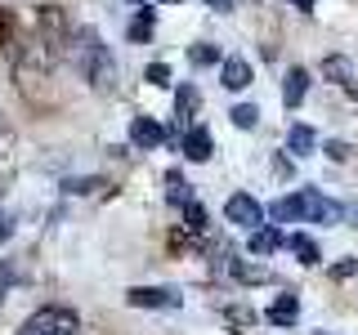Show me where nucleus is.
I'll return each mask as SVG.
<instances>
[{"label":"nucleus","mask_w":358,"mask_h":335,"mask_svg":"<svg viewBox=\"0 0 358 335\" xmlns=\"http://www.w3.org/2000/svg\"><path fill=\"white\" fill-rule=\"evenodd\" d=\"M67 59H72V67L81 72V81H85L90 89H99V94H112V89H117V81H121L117 59H112V50H108L103 40H99V31H94V27L72 31Z\"/></svg>","instance_id":"obj_1"},{"label":"nucleus","mask_w":358,"mask_h":335,"mask_svg":"<svg viewBox=\"0 0 358 335\" xmlns=\"http://www.w3.org/2000/svg\"><path fill=\"white\" fill-rule=\"evenodd\" d=\"M54 81V54L45 50L41 40H31V45H22V50L14 54V85H18V94L27 98V103H45V89H50Z\"/></svg>","instance_id":"obj_2"},{"label":"nucleus","mask_w":358,"mask_h":335,"mask_svg":"<svg viewBox=\"0 0 358 335\" xmlns=\"http://www.w3.org/2000/svg\"><path fill=\"white\" fill-rule=\"evenodd\" d=\"M72 31H76V27L67 22V14H63L59 5H45L41 14H36V40L54 54V59H63V54H67V45H72Z\"/></svg>","instance_id":"obj_3"},{"label":"nucleus","mask_w":358,"mask_h":335,"mask_svg":"<svg viewBox=\"0 0 358 335\" xmlns=\"http://www.w3.org/2000/svg\"><path fill=\"white\" fill-rule=\"evenodd\" d=\"M18 335H81V318H76L72 308L50 304V308L31 313V318L18 327Z\"/></svg>","instance_id":"obj_4"},{"label":"nucleus","mask_w":358,"mask_h":335,"mask_svg":"<svg viewBox=\"0 0 358 335\" xmlns=\"http://www.w3.org/2000/svg\"><path fill=\"white\" fill-rule=\"evenodd\" d=\"M291 206H296V219H305V223H336L345 215L336 201H327L318 193V188H305V193H296L291 197Z\"/></svg>","instance_id":"obj_5"},{"label":"nucleus","mask_w":358,"mask_h":335,"mask_svg":"<svg viewBox=\"0 0 358 335\" xmlns=\"http://www.w3.org/2000/svg\"><path fill=\"white\" fill-rule=\"evenodd\" d=\"M224 215H229V223H238V228H260L264 223V206L255 197H246V193H233L229 201H224Z\"/></svg>","instance_id":"obj_6"},{"label":"nucleus","mask_w":358,"mask_h":335,"mask_svg":"<svg viewBox=\"0 0 358 335\" xmlns=\"http://www.w3.org/2000/svg\"><path fill=\"white\" fill-rule=\"evenodd\" d=\"M126 304L130 308H175L179 290L175 286H134V290H126Z\"/></svg>","instance_id":"obj_7"},{"label":"nucleus","mask_w":358,"mask_h":335,"mask_svg":"<svg viewBox=\"0 0 358 335\" xmlns=\"http://www.w3.org/2000/svg\"><path fill=\"white\" fill-rule=\"evenodd\" d=\"M130 143L139 152H152V148H162V143H166V130L157 126L152 117H134L130 121Z\"/></svg>","instance_id":"obj_8"},{"label":"nucleus","mask_w":358,"mask_h":335,"mask_svg":"<svg viewBox=\"0 0 358 335\" xmlns=\"http://www.w3.org/2000/svg\"><path fill=\"white\" fill-rule=\"evenodd\" d=\"M322 76H327V81H336V85H345V89L358 98V81H354V63H350V59L327 54V59H322Z\"/></svg>","instance_id":"obj_9"},{"label":"nucleus","mask_w":358,"mask_h":335,"mask_svg":"<svg viewBox=\"0 0 358 335\" xmlns=\"http://www.w3.org/2000/svg\"><path fill=\"white\" fill-rule=\"evenodd\" d=\"M220 81H224V89H246L251 85V63L246 59H224L220 63Z\"/></svg>","instance_id":"obj_10"},{"label":"nucleus","mask_w":358,"mask_h":335,"mask_svg":"<svg viewBox=\"0 0 358 335\" xmlns=\"http://www.w3.org/2000/svg\"><path fill=\"white\" fill-rule=\"evenodd\" d=\"M273 327H296V318H300V299L296 295H278L273 304H268V313H264Z\"/></svg>","instance_id":"obj_11"},{"label":"nucleus","mask_w":358,"mask_h":335,"mask_svg":"<svg viewBox=\"0 0 358 335\" xmlns=\"http://www.w3.org/2000/svg\"><path fill=\"white\" fill-rule=\"evenodd\" d=\"M197 107H201V89L197 85H179L175 89V117H179L184 130H188V117H197Z\"/></svg>","instance_id":"obj_12"},{"label":"nucleus","mask_w":358,"mask_h":335,"mask_svg":"<svg viewBox=\"0 0 358 335\" xmlns=\"http://www.w3.org/2000/svg\"><path fill=\"white\" fill-rule=\"evenodd\" d=\"M179 148H184L188 161H210V134L201 130V126H193L184 139H179Z\"/></svg>","instance_id":"obj_13"},{"label":"nucleus","mask_w":358,"mask_h":335,"mask_svg":"<svg viewBox=\"0 0 358 335\" xmlns=\"http://www.w3.org/2000/svg\"><path fill=\"white\" fill-rule=\"evenodd\" d=\"M305 89H309V72H305V67H291L287 85H282V103L287 107H300V103H305Z\"/></svg>","instance_id":"obj_14"},{"label":"nucleus","mask_w":358,"mask_h":335,"mask_svg":"<svg viewBox=\"0 0 358 335\" xmlns=\"http://www.w3.org/2000/svg\"><path fill=\"white\" fill-rule=\"evenodd\" d=\"M246 246H251V255H273L278 246H287V237H282L278 228H264V223H260V228L251 232V241H246Z\"/></svg>","instance_id":"obj_15"},{"label":"nucleus","mask_w":358,"mask_h":335,"mask_svg":"<svg viewBox=\"0 0 358 335\" xmlns=\"http://www.w3.org/2000/svg\"><path fill=\"white\" fill-rule=\"evenodd\" d=\"M313 148H318V134H313L309 126H291V130H287V152H296V156H309Z\"/></svg>","instance_id":"obj_16"},{"label":"nucleus","mask_w":358,"mask_h":335,"mask_svg":"<svg viewBox=\"0 0 358 335\" xmlns=\"http://www.w3.org/2000/svg\"><path fill=\"white\" fill-rule=\"evenodd\" d=\"M152 31H157V14H152L148 5H143L139 14L130 18V40H134V45H148V40H152Z\"/></svg>","instance_id":"obj_17"},{"label":"nucleus","mask_w":358,"mask_h":335,"mask_svg":"<svg viewBox=\"0 0 358 335\" xmlns=\"http://www.w3.org/2000/svg\"><path fill=\"white\" fill-rule=\"evenodd\" d=\"M287 246H291V251H296V260H300V264H309V268L322 260L318 241H313V237H305V232H291V237H287Z\"/></svg>","instance_id":"obj_18"},{"label":"nucleus","mask_w":358,"mask_h":335,"mask_svg":"<svg viewBox=\"0 0 358 335\" xmlns=\"http://www.w3.org/2000/svg\"><path fill=\"white\" fill-rule=\"evenodd\" d=\"M229 268H233V277H238V282H246V286L268 282V268H264V264H242V260H233Z\"/></svg>","instance_id":"obj_19"},{"label":"nucleus","mask_w":358,"mask_h":335,"mask_svg":"<svg viewBox=\"0 0 358 335\" xmlns=\"http://www.w3.org/2000/svg\"><path fill=\"white\" fill-rule=\"evenodd\" d=\"M99 188H108V184H103L99 174H90V179H67V184H63V193H72V197H94Z\"/></svg>","instance_id":"obj_20"},{"label":"nucleus","mask_w":358,"mask_h":335,"mask_svg":"<svg viewBox=\"0 0 358 335\" xmlns=\"http://www.w3.org/2000/svg\"><path fill=\"white\" fill-rule=\"evenodd\" d=\"M188 59H193L197 67H215V63H224L220 50H215V45H206V40H201V45H188Z\"/></svg>","instance_id":"obj_21"},{"label":"nucleus","mask_w":358,"mask_h":335,"mask_svg":"<svg viewBox=\"0 0 358 335\" xmlns=\"http://www.w3.org/2000/svg\"><path fill=\"white\" fill-rule=\"evenodd\" d=\"M179 210H184V228L188 232H206V210H201L197 201H184Z\"/></svg>","instance_id":"obj_22"},{"label":"nucleus","mask_w":358,"mask_h":335,"mask_svg":"<svg viewBox=\"0 0 358 335\" xmlns=\"http://www.w3.org/2000/svg\"><path fill=\"white\" fill-rule=\"evenodd\" d=\"M229 117H233V126H238V130H255V126H260V112H255L251 103H238Z\"/></svg>","instance_id":"obj_23"},{"label":"nucleus","mask_w":358,"mask_h":335,"mask_svg":"<svg viewBox=\"0 0 358 335\" xmlns=\"http://www.w3.org/2000/svg\"><path fill=\"white\" fill-rule=\"evenodd\" d=\"M166 188H171V201H175V206L193 201V197H188V188H184V174H179V170H171V174H166Z\"/></svg>","instance_id":"obj_24"},{"label":"nucleus","mask_w":358,"mask_h":335,"mask_svg":"<svg viewBox=\"0 0 358 335\" xmlns=\"http://www.w3.org/2000/svg\"><path fill=\"white\" fill-rule=\"evenodd\" d=\"M143 81H148V85H171V67H166V63H148Z\"/></svg>","instance_id":"obj_25"},{"label":"nucleus","mask_w":358,"mask_h":335,"mask_svg":"<svg viewBox=\"0 0 358 335\" xmlns=\"http://www.w3.org/2000/svg\"><path fill=\"white\" fill-rule=\"evenodd\" d=\"M9 40H14V9L0 5V50H5Z\"/></svg>","instance_id":"obj_26"},{"label":"nucleus","mask_w":358,"mask_h":335,"mask_svg":"<svg viewBox=\"0 0 358 335\" xmlns=\"http://www.w3.org/2000/svg\"><path fill=\"white\" fill-rule=\"evenodd\" d=\"M354 273H358V260H341V264L331 268V277H341V282H345V277H354Z\"/></svg>","instance_id":"obj_27"},{"label":"nucleus","mask_w":358,"mask_h":335,"mask_svg":"<svg viewBox=\"0 0 358 335\" xmlns=\"http://www.w3.org/2000/svg\"><path fill=\"white\" fill-rule=\"evenodd\" d=\"M327 156H331V161H345V156H350V143L331 139V143H327Z\"/></svg>","instance_id":"obj_28"},{"label":"nucleus","mask_w":358,"mask_h":335,"mask_svg":"<svg viewBox=\"0 0 358 335\" xmlns=\"http://www.w3.org/2000/svg\"><path fill=\"white\" fill-rule=\"evenodd\" d=\"M9 232H14V223H9L5 210H0V241H9Z\"/></svg>","instance_id":"obj_29"},{"label":"nucleus","mask_w":358,"mask_h":335,"mask_svg":"<svg viewBox=\"0 0 358 335\" xmlns=\"http://www.w3.org/2000/svg\"><path fill=\"white\" fill-rule=\"evenodd\" d=\"M210 9H215V14H229V0H206Z\"/></svg>","instance_id":"obj_30"},{"label":"nucleus","mask_w":358,"mask_h":335,"mask_svg":"<svg viewBox=\"0 0 358 335\" xmlns=\"http://www.w3.org/2000/svg\"><path fill=\"white\" fill-rule=\"evenodd\" d=\"M291 5H296V9H305V14H309V9H313V0H291Z\"/></svg>","instance_id":"obj_31"},{"label":"nucleus","mask_w":358,"mask_h":335,"mask_svg":"<svg viewBox=\"0 0 358 335\" xmlns=\"http://www.w3.org/2000/svg\"><path fill=\"white\" fill-rule=\"evenodd\" d=\"M162 5H179V0H162Z\"/></svg>","instance_id":"obj_32"},{"label":"nucleus","mask_w":358,"mask_h":335,"mask_svg":"<svg viewBox=\"0 0 358 335\" xmlns=\"http://www.w3.org/2000/svg\"><path fill=\"white\" fill-rule=\"evenodd\" d=\"M134 5H143V0H134Z\"/></svg>","instance_id":"obj_33"},{"label":"nucleus","mask_w":358,"mask_h":335,"mask_svg":"<svg viewBox=\"0 0 358 335\" xmlns=\"http://www.w3.org/2000/svg\"><path fill=\"white\" fill-rule=\"evenodd\" d=\"M0 130H5V121H0Z\"/></svg>","instance_id":"obj_34"}]
</instances>
